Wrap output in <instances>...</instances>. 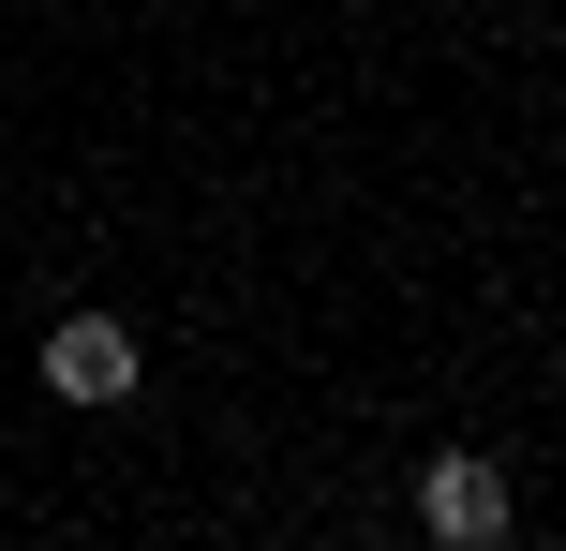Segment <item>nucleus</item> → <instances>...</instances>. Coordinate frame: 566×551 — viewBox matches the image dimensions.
Returning <instances> with one entry per match:
<instances>
[{"instance_id": "nucleus-1", "label": "nucleus", "mask_w": 566, "mask_h": 551, "mask_svg": "<svg viewBox=\"0 0 566 551\" xmlns=\"http://www.w3.org/2000/svg\"><path fill=\"white\" fill-rule=\"evenodd\" d=\"M45 388L60 403H119V388H135V328L119 314H60L45 328Z\"/></svg>"}, {"instance_id": "nucleus-2", "label": "nucleus", "mask_w": 566, "mask_h": 551, "mask_svg": "<svg viewBox=\"0 0 566 551\" xmlns=\"http://www.w3.org/2000/svg\"><path fill=\"white\" fill-rule=\"evenodd\" d=\"M418 522L448 537V551H492V537H507V477H492L478 447H448V463H432V492H418Z\"/></svg>"}]
</instances>
